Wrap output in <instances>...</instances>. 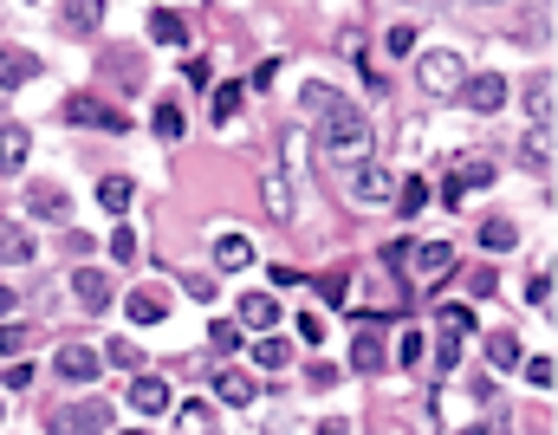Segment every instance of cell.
Here are the masks:
<instances>
[{
	"label": "cell",
	"mask_w": 558,
	"mask_h": 435,
	"mask_svg": "<svg viewBox=\"0 0 558 435\" xmlns=\"http://www.w3.org/2000/svg\"><path fill=\"white\" fill-rule=\"evenodd\" d=\"M527 299H533L540 312H553V273H533V286H527Z\"/></svg>",
	"instance_id": "37"
},
{
	"label": "cell",
	"mask_w": 558,
	"mask_h": 435,
	"mask_svg": "<svg viewBox=\"0 0 558 435\" xmlns=\"http://www.w3.org/2000/svg\"><path fill=\"white\" fill-rule=\"evenodd\" d=\"M514 241H520V228H514V221H501V215H494V221H481V247H488V254H507Z\"/></svg>",
	"instance_id": "23"
},
{
	"label": "cell",
	"mask_w": 558,
	"mask_h": 435,
	"mask_svg": "<svg viewBox=\"0 0 558 435\" xmlns=\"http://www.w3.org/2000/svg\"><path fill=\"white\" fill-rule=\"evenodd\" d=\"M150 124H156V137H163V143H176V137L189 130V117H182V104H156V117H150Z\"/></svg>",
	"instance_id": "26"
},
{
	"label": "cell",
	"mask_w": 558,
	"mask_h": 435,
	"mask_svg": "<svg viewBox=\"0 0 558 435\" xmlns=\"http://www.w3.org/2000/svg\"><path fill=\"white\" fill-rule=\"evenodd\" d=\"M98 202H104L111 215H124V208L137 202V182H130V176H104V182H98Z\"/></svg>",
	"instance_id": "19"
},
{
	"label": "cell",
	"mask_w": 558,
	"mask_h": 435,
	"mask_svg": "<svg viewBox=\"0 0 558 435\" xmlns=\"http://www.w3.org/2000/svg\"><path fill=\"white\" fill-rule=\"evenodd\" d=\"M208 338H215L221 351H241V325H234V319H215V325H208Z\"/></svg>",
	"instance_id": "35"
},
{
	"label": "cell",
	"mask_w": 558,
	"mask_h": 435,
	"mask_svg": "<svg viewBox=\"0 0 558 435\" xmlns=\"http://www.w3.org/2000/svg\"><path fill=\"white\" fill-rule=\"evenodd\" d=\"M397 358L416 364V358H423V332H403V338H397Z\"/></svg>",
	"instance_id": "40"
},
{
	"label": "cell",
	"mask_w": 558,
	"mask_h": 435,
	"mask_svg": "<svg viewBox=\"0 0 558 435\" xmlns=\"http://www.w3.org/2000/svg\"><path fill=\"white\" fill-rule=\"evenodd\" d=\"M111 260H124V267L137 260V241H130V228H117V234H111Z\"/></svg>",
	"instance_id": "38"
},
{
	"label": "cell",
	"mask_w": 558,
	"mask_h": 435,
	"mask_svg": "<svg viewBox=\"0 0 558 435\" xmlns=\"http://www.w3.org/2000/svg\"><path fill=\"white\" fill-rule=\"evenodd\" d=\"M364 332H358V345H351V364L358 371H384V345H377V332H371V319H358Z\"/></svg>",
	"instance_id": "21"
},
{
	"label": "cell",
	"mask_w": 558,
	"mask_h": 435,
	"mask_svg": "<svg viewBox=\"0 0 558 435\" xmlns=\"http://www.w3.org/2000/svg\"><path fill=\"white\" fill-rule=\"evenodd\" d=\"M104 364H117V371H143V351H137V345H124V338H117V345H111V351H104Z\"/></svg>",
	"instance_id": "33"
},
{
	"label": "cell",
	"mask_w": 558,
	"mask_h": 435,
	"mask_svg": "<svg viewBox=\"0 0 558 435\" xmlns=\"http://www.w3.org/2000/svg\"><path fill=\"white\" fill-rule=\"evenodd\" d=\"M33 260H39V241H33L26 228L0 221V267H33Z\"/></svg>",
	"instance_id": "11"
},
{
	"label": "cell",
	"mask_w": 558,
	"mask_h": 435,
	"mask_svg": "<svg viewBox=\"0 0 558 435\" xmlns=\"http://www.w3.org/2000/svg\"><path fill=\"white\" fill-rule=\"evenodd\" d=\"M26 208H33V215H39V221H65V215H72V208H65V195H59V189H33V195H26Z\"/></svg>",
	"instance_id": "22"
},
{
	"label": "cell",
	"mask_w": 558,
	"mask_h": 435,
	"mask_svg": "<svg viewBox=\"0 0 558 435\" xmlns=\"http://www.w3.org/2000/svg\"><path fill=\"white\" fill-rule=\"evenodd\" d=\"M260 208H267L273 221L293 215V189H286V176H267V182H260Z\"/></svg>",
	"instance_id": "20"
},
{
	"label": "cell",
	"mask_w": 558,
	"mask_h": 435,
	"mask_svg": "<svg viewBox=\"0 0 558 435\" xmlns=\"http://www.w3.org/2000/svg\"><path fill=\"white\" fill-rule=\"evenodd\" d=\"M527 378H533V391H553V358H533V364H527Z\"/></svg>",
	"instance_id": "39"
},
{
	"label": "cell",
	"mask_w": 558,
	"mask_h": 435,
	"mask_svg": "<svg viewBox=\"0 0 558 435\" xmlns=\"http://www.w3.org/2000/svg\"><path fill=\"white\" fill-rule=\"evenodd\" d=\"M520 163H527V169H553V124H533V130H527Z\"/></svg>",
	"instance_id": "16"
},
{
	"label": "cell",
	"mask_w": 558,
	"mask_h": 435,
	"mask_svg": "<svg viewBox=\"0 0 558 435\" xmlns=\"http://www.w3.org/2000/svg\"><path fill=\"white\" fill-rule=\"evenodd\" d=\"M26 345V332H13V325H0V351H20Z\"/></svg>",
	"instance_id": "41"
},
{
	"label": "cell",
	"mask_w": 558,
	"mask_h": 435,
	"mask_svg": "<svg viewBox=\"0 0 558 435\" xmlns=\"http://www.w3.org/2000/svg\"><path fill=\"white\" fill-rule=\"evenodd\" d=\"M150 39H156V46H189V26H182L169 7H156V13H150Z\"/></svg>",
	"instance_id": "18"
},
{
	"label": "cell",
	"mask_w": 558,
	"mask_h": 435,
	"mask_svg": "<svg viewBox=\"0 0 558 435\" xmlns=\"http://www.w3.org/2000/svg\"><path fill=\"white\" fill-rule=\"evenodd\" d=\"M0 423H7V410H0Z\"/></svg>",
	"instance_id": "43"
},
{
	"label": "cell",
	"mask_w": 558,
	"mask_h": 435,
	"mask_svg": "<svg viewBox=\"0 0 558 435\" xmlns=\"http://www.w3.org/2000/svg\"><path fill=\"white\" fill-rule=\"evenodd\" d=\"M124 312H130V319H137V325H156V319H163V312H169V306H163V299H156V293H130V299H124Z\"/></svg>",
	"instance_id": "28"
},
{
	"label": "cell",
	"mask_w": 558,
	"mask_h": 435,
	"mask_svg": "<svg viewBox=\"0 0 558 435\" xmlns=\"http://www.w3.org/2000/svg\"><path fill=\"white\" fill-rule=\"evenodd\" d=\"M488 358H494V371H514V364H520V338H514V332H494V338H488Z\"/></svg>",
	"instance_id": "29"
},
{
	"label": "cell",
	"mask_w": 558,
	"mask_h": 435,
	"mask_svg": "<svg viewBox=\"0 0 558 435\" xmlns=\"http://www.w3.org/2000/svg\"><path fill=\"white\" fill-rule=\"evenodd\" d=\"M26 150H33L26 124H0V176H20L26 169Z\"/></svg>",
	"instance_id": "13"
},
{
	"label": "cell",
	"mask_w": 558,
	"mask_h": 435,
	"mask_svg": "<svg viewBox=\"0 0 558 435\" xmlns=\"http://www.w3.org/2000/svg\"><path fill=\"white\" fill-rule=\"evenodd\" d=\"M59 430H117V410L111 404H78L59 417Z\"/></svg>",
	"instance_id": "15"
},
{
	"label": "cell",
	"mask_w": 558,
	"mask_h": 435,
	"mask_svg": "<svg viewBox=\"0 0 558 435\" xmlns=\"http://www.w3.org/2000/svg\"><path fill=\"white\" fill-rule=\"evenodd\" d=\"M98 371H104V358H98L91 345H65V351H59V378H65V384H91Z\"/></svg>",
	"instance_id": "8"
},
{
	"label": "cell",
	"mask_w": 558,
	"mask_h": 435,
	"mask_svg": "<svg viewBox=\"0 0 558 435\" xmlns=\"http://www.w3.org/2000/svg\"><path fill=\"white\" fill-rule=\"evenodd\" d=\"M468 111H501L507 104V78L501 72H481V78H462V91H455Z\"/></svg>",
	"instance_id": "6"
},
{
	"label": "cell",
	"mask_w": 558,
	"mask_h": 435,
	"mask_svg": "<svg viewBox=\"0 0 558 435\" xmlns=\"http://www.w3.org/2000/svg\"><path fill=\"white\" fill-rule=\"evenodd\" d=\"M130 410H137V417H169V384L137 371V384H130Z\"/></svg>",
	"instance_id": "10"
},
{
	"label": "cell",
	"mask_w": 558,
	"mask_h": 435,
	"mask_svg": "<svg viewBox=\"0 0 558 435\" xmlns=\"http://www.w3.org/2000/svg\"><path fill=\"white\" fill-rule=\"evenodd\" d=\"M72 299H78V312H104V306H111V273L78 267V273H72Z\"/></svg>",
	"instance_id": "7"
},
{
	"label": "cell",
	"mask_w": 558,
	"mask_h": 435,
	"mask_svg": "<svg viewBox=\"0 0 558 435\" xmlns=\"http://www.w3.org/2000/svg\"><path fill=\"white\" fill-rule=\"evenodd\" d=\"M319 150H325V163H364V156L377 150L371 117H364L358 104H345L338 91L319 104Z\"/></svg>",
	"instance_id": "1"
},
{
	"label": "cell",
	"mask_w": 558,
	"mask_h": 435,
	"mask_svg": "<svg viewBox=\"0 0 558 435\" xmlns=\"http://www.w3.org/2000/svg\"><path fill=\"white\" fill-rule=\"evenodd\" d=\"M98 20H104V0H72L65 7V26L72 33H98Z\"/></svg>",
	"instance_id": "24"
},
{
	"label": "cell",
	"mask_w": 558,
	"mask_h": 435,
	"mask_svg": "<svg viewBox=\"0 0 558 435\" xmlns=\"http://www.w3.org/2000/svg\"><path fill=\"white\" fill-rule=\"evenodd\" d=\"M234 111H241V85H221V91H215V124H228Z\"/></svg>",
	"instance_id": "34"
},
{
	"label": "cell",
	"mask_w": 558,
	"mask_h": 435,
	"mask_svg": "<svg viewBox=\"0 0 558 435\" xmlns=\"http://www.w3.org/2000/svg\"><path fill=\"white\" fill-rule=\"evenodd\" d=\"M65 124H78V130H130V117L117 111V104H104V98H91V91H78V98H65Z\"/></svg>",
	"instance_id": "4"
},
{
	"label": "cell",
	"mask_w": 558,
	"mask_h": 435,
	"mask_svg": "<svg viewBox=\"0 0 558 435\" xmlns=\"http://www.w3.org/2000/svg\"><path fill=\"white\" fill-rule=\"evenodd\" d=\"M403 273L416 280V286H436V280H449L455 273V247L449 241H410V254H403Z\"/></svg>",
	"instance_id": "2"
},
{
	"label": "cell",
	"mask_w": 558,
	"mask_h": 435,
	"mask_svg": "<svg viewBox=\"0 0 558 435\" xmlns=\"http://www.w3.org/2000/svg\"><path fill=\"white\" fill-rule=\"evenodd\" d=\"M390 208H403V215H416V208H429V182L423 176H410V182H397V202Z\"/></svg>",
	"instance_id": "27"
},
{
	"label": "cell",
	"mask_w": 558,
	"mask_h": 435,
	"mask_svg": "<svg viewBox=\"0 0 558 435\" xmlns=\"http://www.w3.org/2000/svg\"><path fill=\"white\" fill-rule=\"evenodd\" d=\"M527 104H533V124H553V72H540V78H533Z\"/></svg>",
	"instance_id": "25"
},
{
	"label": "cell",
	"mask_w": 558,
	"mask_h": 435,
	"mask_svg": "<svg viewBox=\"0 0 558 435\" xmlns=\"http://www.w3.org/2000/svg\"><path fill=\"white\" fill-rule=\"evenodd\" d=\"M384 52H397V59H403V52H416V26H390V39H384Z\"/></svg>",
	"instance_id": "36"
},
{
	"label": "cell",
	"mask_w": 558,
	"mask_h": 435,
	"mask_svg": "<svg viewBox=\"0 0 558 435\" xmlns=\"http://www.w3.org/2000/svg\"><path fill=\"white\" fill-rule=\"evenodd\" d=\"M215 260H221L228 273H241V267L254 260V241H247V234H215Z\"/></svg>",
	"instance_id": "17"
},
{
	"label": "cell",
	"mask_w": 558,
	"mask_h": 435,
	"mask_svg": "<svg viewBox=\"0 0 558 435\" xmlns=\"http://www.w3.org/2000/svg\"><path fill=\"white\" fill-rule=\"evenodd\" d=\"M215 397H221L228 410H254V397H260V391H254V378H247V371H234V364H228V371H215Z\"/></svg>",
	"instance_id": "9"
},
{
	"label": "cell",
	"mask_w": 558,
	"mask_h": 435,
	"mask_svg": "<svg viewBox=\"0 0 558 435\" xmlns=\"http://www.w3.org/2000/svg\"><path fill=\"white\" fill-rule=\"evenodd\" d=\"M33 78H39V59H33V52L0 46V91H20V85H33Z\"/></svg>",
	"instance_id": "12"
},
{
	"label": "cell",
	"mask_w": 558,
	"mask_h": 435,
	"mask_svg": "<svg viewBox=\"0 0 558 435\" xmlns=\"http://www.w3.org/2000/svg\"><path fill=\"white\" fill-rule=\"evenodd\" d=\"M7 312H13V293H7V286H0V319H7Z\"/></svg>",
	"instance_id": "42"
},
{
	"label": "cell",
	"mask_w": 558,
	"mask_h": 435,
	"mask_svg": "<svg viewBox=\"0 0 558 435\" xmlns=\"http://www.w3.org/2000/svg\"><path fill=\"white\" fill-rule=\"evenodd\" d=\"M462 338H468V332L442 325V345H436V371H455V364H462Z\"/></svg>",
	"instance_id": "30"
},
{
	"label": "cell",
	"mask_w": 558,
	"mask_h": 435,
	"mask_svg": "<svg viewBox=\"0 0 558 435\" xmlns=\"http://www.w3.org/2000/svg\"><path fill=\"white\" fill-rule=\"evenodd\" d=\"M254 358H260L267 371H286V358H293V345H286V338H260V345H254Z\"/></svg>",
	"instance_id": "32"
},
{
	"label": "cell",
	"mask_w": 558,
	"mask_h": 435,
	"mask_svg": "<svg viewBox=\"0 0 558 435\" xmlns=\"http://www.w3.org/2000/svg\"><path fill=\"white\" fill-rule=\"evenodd\" d=\"M390 195H397V176H390L384 163H371V156H364V163H358V176H351V202H358V208H384Z\"/></svg>",
	"instance_id": "5"
},
{
	"label": "cell",
	"mask_w": 558,
	"mask_h": 435,
	"mask_svg": "<svg viewBox=\"0 0 558 435\" xmlns=\"http://www.w3.org/2000/svg\"><path fill=\"white\" fill-rule=\"evenodd\" d=\"M416 78H423V91H436V98H455L468 72H462V52H449V46H442V52H423V59H416Z\"/></svg>",
	"instance_id": "3"
},
{
	"label": "cell",
	"mask_w": 558,
	"mask_h": 435,
	"mask_svg": "<svg viewBox=\"0 0 558 435\" xmlns=\"http://www.w3.org/2000/svg\"><path fill=\"white\" fill-rule=\"evenodd\" d=\"M221 417H215V404H182L176 410V430H215Z\"/></svg>",
	"instance_id": "31"
},
{
	"label": "cell",
	"mask_w": 558,
	"mask_h": 435,
	"mask_svg": "<svg viewBox=\"0 0 558 435\" xmlns=\"http://www.w3.org/2000/svg\"><path fill=\"white\" fill-rule=\"evenodd\" d=\"M234 306H241V325H247V332H273V325H280V306H273L267 293H247V299H234Z\"/></svg>",
	"instance_id": "14"
}]
</instances>
